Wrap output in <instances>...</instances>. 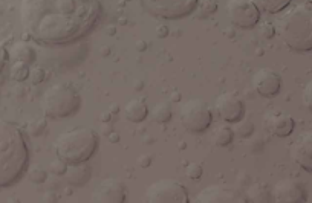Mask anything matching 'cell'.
Instances as JSON below:
<instances>
[{
  "label": "cell",
  "instance_id": "1",
  "mask_svg": "<svg viewBox=\"0 0 312 203\" xmlns=\"http://www.w3.org/2000/svg\"><path fill=\"white\" fill-rule=\"evenodd\" d=\"M101 16V0H22L25 32L43 44H66L85 37Z\"/></svg>",
  "mask_w": 312,
  "mask_h": 203
},
{
  "label": "cell",
  "instance_id": "2",
  "mask_svg": "<svg viewBox=\"0 0 312 203\" xmlns=\"http://www.w3.org/2000/svg\"><path fill=\"white\" fill-rule=\"evenodd\" d=\"M29 159L26 147L19 127L0 121V188L17 182L25 171Z\"/></svg>",
  "mask_w": 312,
  "mask_h": 203
},
{
  "label": "cell",
  "instance_id": "3",
  "mask_svg": "<svg viewBox=\"0 0 312 203\" xmlns=\"http://www.w3.org/2000/svg\"><path fill=\"white\" fill-rule=\"evenodd\" d=\"M57 158L67 165L86 163L98 148V135L90 127H75L63 131L54 142Z\"/></svg>",
  "mask_w": 312,
  "mask_h": 203
},
{
  "label": "cell",
  "instance_id": "4",
  "mask_svg": "<svg viewBox=\"0 0 312 203\" xmlns=\"http://www.w3.org/2000/svg\"><path fill=\"white\" fill-rule=\"evenodd\" d=\"M279 34L291 51H312V9L306 5H297L280 17Z\"/></svg>",
  "mask_w": 312,
  "mask_h": 203
},
{
  "label": "cell",
  "instance_id": "5",
  "mask_svg": "<svg viewBox=\"0 0 312 203\" xmlns=\"http://www.w3.org/2000/svg\"><path fill=\"white\" fill-rule=\"evenodd\" d=\"M40 109L45 116L54 119L67 118L81 109V97L69 84H54L43 92Z\"/></svg>",
  "mask_w": 312,
  "mask_h": 203
},
{
  "label": "cell",
  "instance_id": "6",
  "mask_svg": "<svg viewBox=\"0 0 312 203\" xmlns=\"http://www.w3.org/2000/svg\"><path fill=\"white\" fill-rule=\"evenodd\" d=\"M149 203H188V191L185 186L172 177H164L153 182L144 196Z\"/></svg>",
  "mask_w": 312,
  "mask_h": 203
},
{
  "label": "cell",
  "instance_id": "7",
  "mask_svg": "<svg viewBox=\"0 0 312 203\" xmlns=\"http://www.w3.org/2000/svg\"><path fill=\"white\" fill-rule=\"evenodd\" d=\"M199 0H139L141 8L152 17L181 19L196 9Z\"/></svg>",
  "mask_w": 312,
  "mask_h": 203
},
{
  "label": "cell",
  "instance_id": "8",
  "mask_svg": "<svg viewBox=\"0 0 312 203\" xmlns=\"http://www.w3.org/2000/svg\"><path fill=\"white\" fill-rule=\"evenodd\" d=\"M182 125L191 133H202L213 122V113L210 105L201 98H191L181 107Z\"/></svg>",
  "mask_w": 312,
  "mask_h": 203
},
{
  "label": "cell",
  "instance_id": "9",
  "mask_svg": "<svg viewBox=\"0 0 312 203\" xmlns=\"http://www.w3.org/2000/svg\"><path fill=\"white\" fill-rule=\"evenodd\" d=\"M226 14L239 29H253L260 20V9L254 0H228Z\"/></svg>",
  "mask_w": 312,
  "mask_h": 203
},
{
  "label": "cell",
  "instance_id": "10",
  "mask_svg": "<svg viewBox=\"0 0 312 203\" xmlns=\"http://www.w3.org/2000/svg\"><path fill=\"white\" fill-rule=\"evenodd\" d=\"M214 107L218 110V115L228 124H236L245 116V105L242 100L230 92L221 93L214 101Z\"/></svg>",
  "mask_w": 312,
  "mask_h": 203
},
{
  "label": "cell",
  "instance_id": "11",
  "mask_svg": "<svg viewBox=\"0 0 312 203\" xmlns=\"http://www.w3.org/2000/svg\"><path fill=\"white\" fill-rule=\"evenodd\" d=\"M253 87L260 97L272 98L282 89V77L271 67H262L253 77Z\"/></svg>",
  "mask_w": 312,
  "mask_h": 203
},
{
  "label": "cell",
  "instance_id": "12",
  "mask_svg": "<svg viewBox=\"0 0 312 203\" xmlns=\"http://www.w3.org/2000/svg\"><path fill=\"white\" fill-rule=\"evenodd\" d=\"M92 200L100 203H123L126 200V186L119 179L107 177L93 191Z\"/></svg>",
  "mask_w": 312,
  "mask_h": 203
},
{
  "label": "cell",
  "instance_id": "13",
  "mask_svg": "<svg viewBox=\"0 0 312 203\" xmlns=\"http://www.w3.org/2000/svg\"><path fill=\"white\" fill-rule=\"evenodd\" d=\"M274 202L279 203H300L306 200L303 186L294 179H282L274 185L271 193Z\"/></svg>",
  "mask_w": 312,
  "mask_h": 203
},
{
  "label": "cell",
  "instance_id": "14",
  "mask_svg": "<svg viewBox=\"0 0 312 203\" xmlns=\"http://www.w3.org/2000/svg\"><path fill=\"white\" fill-rule=\"evenodd\" d=\"M294 162L308 173H312V133H302L291 147Z\"/></svg>",
  "mask_w": 312,
  "mask_h": 203
},
{
  "label": "cell",
  "instance_id": "15",
  "mask_svg": "<svg viewBox=\"0 0 312 203\" xmlns=\"http://www.w3.org/2000/svg\"><path fill=\"white\" fill-rule=\"evenodd\" d=\"M265 127L268 128L271 135L279 136V138H286L294 131L295 122H294L292 116H290L288 113L274 112V113L268 115L267 121H265Z\"/></svg>",
  "mask_w": 312,
  "mask_h": 203
},
{
  "label": "cell",
  "instance_id": "16",
  "mask_svg": "<svg viewBox=\"0 0 312 203\" xmlns=\"http://www.w3.org/2000/svg\"><path fill=\"white\" fill-rule=\"evenodd\" d=\"M236 194L233 191H228L222 186L213 185L198 193V196L193 199L196 203H222V202H236Z\"/></svg>",
  "mask_w": 312,
  "mask_h": 203
},
{
  "label": "cell",
  "instance_id": "17",
  "mask_svg": "<svg viewBox=\"0 0 312 203\" xmlns=\"http://www.w3.org/2000/svg\"><path fill=\"white\" fill-rule=\"evenodd\" d=\"M124 116L127 121L138 124L142 122L144 119L147 118L149 115V107L146 104V101L141 100V98H134V100H129L124 105Z\"/></svg>",
  "mask_w": 312,
  "mask_h": 203
},
{
  "label": "cell",
  "instance_id": "18",
  "mask_svg": "<svg viewBox=\"0 0 312 203\" xmlns=\"http://www.w3.org/2000/svg\"><path fill=\"white\" fill-rule=\"evenodd\" d=\"M11 60L13 61H22V63H26V64H31L35 61V49L28 43V41H17L14 43L13 46H11L9 49V54Z\"/></svg>",
  "mask_w": 312,
  "mask_h": 203
},
{
  "label": "cell",
  "instance_id": "19",
  "mask_svg": "<svg viewBox=\"0 0 312 203\" xmlns=\"http://www.w3.org/2000/svg\"><path fill=\"white\" fill-rule=\"evenodd\" d=\"M67 182L74 186H83L90 177V170L85 163H75V165H69L67 166Z\"/></svg>",
  "mask_w": 312,
  "mask_h": 203
},
{
  "label": "cell",
  "instance_id": "20",
  "mask_svg": "<svg viewBox=\"0 0 312 203\" xmlns=\"http://www.w3.org/2000/svg\"><path fill=\"white\" fill-rule=\"evenodd\" d=\"M260 11L268 14H279L291 5L292 0H254Z\"/></svg>",
  "mask_w": 312,
  "mask_h": 203
},
{
  "label": "cell",
  "instance_id": "21",
  "mask_svg": "<svg viewBox=\"0 0 312 203\" xmlns=\"http://www.w3.org/2000/svg\"><path fill=\"white\" fill-rule=\"evenodd\" d=\"M152 121L158 122V124H165L170 121L172 118V109L167 102H159L152 107V110H149Z\"/></svg>",
  "mask_w": 312,
  "mask_h": 203
},
{
  "label": "cell",
  "instance_id": "22",
  "mask_svg": "<svg viewBox=\"0 0 312 203\" xmlns=\"http://www.w3.org/2000/svg\"><path fill=\"white\" fill-rule=\"evenodd\" d=\"M234 139V130L230 125H221L214 130L213 141L218 147H226L230 145Z\"/></svg>",
  "mask_w": 312,
  "mask_h": 203
},
{
  "label": "cell",
  "instance_id": "23",
  "mask_svg": "<svg viewBox=\"0 0 312 203\" xmlns=\"http://www.w3.org/2000/svg\"><path fill=\"white\" fill-rule=\"evenodd\" d=\"M29 72H31L29 64L22 63V61H14L13 66H11V69H9L11 78H13L14 81H17V82H22V81L28 80L29 78Z\"/></svg>",
  "mask_w": 312,
  "mask_h": 203
},
{
  "label": "cell",
  "instance_id": "24",
  "mask_svg": "<svg viewBox=\"0 0 312 203\" xmlns=\"http://www.w3.org/2000/svg\"><path fill=\"white\" fill-rule=\"evenodd\" d=\"M246 196L249 197V200L253 202H269V193L268 189L263 186L262 183H254L248 188Z\"/></svg>",
  "mask_w": 312,
  "mask_h": 203
},
{
  "label": "cell",
  "instance_id": "25",
  "mask_svg": "<svg viewBox=\"0 0 312 203\" xmlns=\"http://www.w3.org/2000/svg\"><path fill=\"white\" fill-rule=\"evenodd\" d=\"M234 130V133H237L239 136H242V138H248V136H253L254 133V125L251 124L249 119H241V121H237L236 122V127L233 128Z\"/></svg>",
  "mask_w": 312,
  "mask_h": 203
},
{
  "label": "cell",
  "instance_id": "26",
  "mask_svg": "<svg viewBox=\"0 0 312 203\" xmlns=\"http://www.w3.org/2000/svg\"><path fill=\"white\" fill-rule=\"evenodd\" d=\"M196 8L202 16H213L218 11V0H199Z\"/></svg>",
  "mask_w": 312,
  "mask_h": 203
},
{
  "label": "cell",
  "instance_id": "27",
  "mask_svg": "<svg viewBox=\"0 0 312 203\" xmlns=\"http://www.w3.org/2000/svg\"><path fill=\"white\" fill-rule=\"evenodd\" d=\"M46 119L43 118H35L34 121L29 122L28 125V131H29V135L31 136H40L43 131L46 130Z\"/></svg>",
  "mask_w": 312,
  "mask_h": 203
},
{
  "label": "cell",
  "instance_id": "28",
  "mask_svg": "<svg viewBox=\"0 0 312 203\" xmlns=\"http://www.w3.org/2000/svg\"><path fill=\"white\" fill-rule=\"evenodd\" d=\"M29 78H31V82H32L34 86L42 84V82L45 81V78H46L45 69L40 67V66H34V67L31 69V72H29Z\"/></svg>",
  "mask_w": 312,
  "mask_h": 203
},
{
  "label": "cell",
  "instance_id": "29",
  "mask_svg": "<svg viewBox=\"0 0 312 203\" xmlns=\"http://www.w3.org/2000/svg\"><path fill=\"white\" fill-rule=\"evenodd\" d=\"M202 173H203V168L202 165L196 163V162H191L187 165L185 168V174L188 179H191V181H196V179H201L202 177Z\"/></svg>",
  "mask_w": 312,
  "mask_h": 203
},
{
  "label": "cell",
  "instance_id": "30",
  "mask_svg": "<svg viewBox=\"0 0 312 203\" xmlns=\"http://www.w3.org/2000/svg\"><path fill=\"white\" fill-rule=\"evenodd\" d=\"M67 166H69V165H67L65 161H62L60 158H57L55 161L51 162V165H49V171H51L52 174H55V176H58V174H66Z\"/></svg>",
  "mask_w": 312,
  "mask_h": 203
},
{
  "label": "cell",
  "instance_id": "31",
  "mask_svg": "<svg viewBox=\"0 0 312 203\" xmlns=\"http://www.w3.org/2000/svg\"><path fill=\"white\" fill-rule=\"evenodd\" d=\"M29 179L34 183H43L46 181V171L39 168V166H34L29 171Z\"/></svg>",
  "mask_w": 312,
  "mask_h": 203
},
{
  "label": "cell",
  "instance_id": "32",
  "mask_svg": "<svg viewBox=\"0 0 312 203\" xmlns=\"http://www.w3.org/2000/svg\"><path fill=\"white\" fill-rule=\"evenodd\" d=\"M303 102L308 109L312 112V80L306 82V86L303 89Z\"/></svg>",
  "mask_w": 312,
  "mask_h": 203
},
{
  "label": "cell",
  "instance_id": "33",
  "mask_svg": "<svg viewBox=\"0 0 312 203\" xmlns=\"http://www.w3.org/2000/svg\"><path fill=\"white\" fill-rule=\"evenodd\" d=\"M259 34L262 39H272L275 34V29L271 23H263V25L259 28Z\"/></svg>",
  "mask_w": 312,
  "mask_h": 203
},
{
  "label": "cell",
  "instance_id": "34",
  "mask_svg": "<svg viewBox=\"0 0 312 203\" xmlns=\"http://www.w3.org/2000/svg\"><path fill=\"white\" fill-rule=\"evenodd\" d=\"M8 51L5 49V46L0 43V72H2V69L5 67L6 61H8Z\"/></svg>",
  "mask_w": 312,
  "mask_h": 203
},
{
  "label": "cell",
  "instance_id": "35",
  "mask_svg": "<svg viewBox=\"0 0 312 203\" xmlns=\"http://www.w3.org/2000/svg\"><path fill=\"white\" fill-rule=\"evenodd\" d=\"M149 159H150V156H141L138 163H139L141 166H149V165H150V161H149Z\"/></svg>",
  "mask_w": 312,
  "mask_h": 203
},
{
  "label": "cell",
  "instance_id": "36",
  "mask_svg": "<svg viewBox=\"0 0 312 203\" xmlns=\"http://www.w3.org/2000/svg\"><path fill=\"white\" fill-rule=\"evenodd\" d=\"M156 34H158L159 37H164V35L167 34V28H165L164 25H161V26L158 28V31H156Z\"/></svg>",
  "mask_w": 312,
  "mask_h": 203
},
{
  "label": "cell",
  "instance_id": "37",
  "mask_svg": "<svg viewBox=\"0 0 312 203\" xmlns=\"http://www.w3.org/2000/svg\"><path fill=\"white\" fill-rule=\"evenodd\" d=\"M172 100H173V101H179V100H181V95H179L178 92H175V93L172 95Z\"/></svg>",
  "mask_w": 312,
  "mask_h": 203
},
{
  "label": "cell",
  "instance_id": "38",
  "mask_svg": "<svg viewBox=\"0 0 312 203\" xmlns=\"http://www.w3.org/2000/svg\"><path fill=\"white\" fill-rule=\"evenodd\" d=\"M138 49H139V51H144V49H146V43L138 41Z\"/></svg>",
  "mask_w": 312,
  "mask_h": 203
},
{
  "label": "cell",
  "instance_id": "39",
  "mask_svg": "<svg viewBox=\"0 0 312 203\" xmlns=\"http://www.w3.org/2000/svg\"><path fill=\"white\" fill-rule=\"evenodd\" d=\"M308 2H312V0H308Z\"/></svg>",
  "mask_w": 312,
  "mask_h": 203
}]
</instances>
